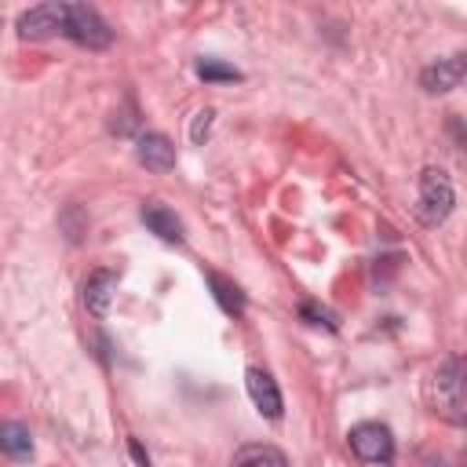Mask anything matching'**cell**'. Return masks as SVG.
Returning <instances> with one entry per match:
<instances>
[{
  "instance_id": "obj_1",
  "label": "cell",
  "mask_w": 467,
  "mask_h": 467,
  "mask_svg": "<svg viewBox=\"0 0 467 467\" xmlns=\"http://www.w3.org/2000/svg\"><path fill=\"white\" fill-rule=\"evenodd\" d=\"M427 405L445 423H467V368L460 358H445L427 379Z\"/></svg>"
},
{
  "instance_id": "obj_2",
  "label": "cell",
  "mask_w": 467,
  "mask_h": 467,
  "mask_svg": "<svg viewBox=\"0 0 467 467\" xmlns=\"http://www.w3.org/2000/svg\"><path fill=\"white\" fill-rule=\"evenodd\" d=\"M452 204H456V193H452L449 175L438 168H423L420 171V193H416V219L423 226H438L449 219Z\"/></svg>"
},
{
  "instance_id": "obj_3",
  "label": "cell",
  "mask_w": 467,
  "mask_h": 467,
  "mask_svg": "<svg viewBox=\"0 0 467 467\" xmlns=\"http://www.w3.org/2000/svg\"><path fill=\"white\" fill-rule=\"evenodd\" d=\"M62 36H69L80 47L102 51L113 44V29L106 26V18L88 7V4H66V22H62Z\"/></svg>"
},
{
  "instance_id": "obj_4",
  "label": "cell",
  "mask_w": 467,
  "mask_h": 467,
  "mask_svg": "<svg viewBox=\"0 0 467 467\" xmlns=\"http://www.w3.org/2000/svg\"><path fill=\"white\" fill-rule=\"evenodd\" d=\"M347 441H350L354 456L365 460V463H379L383 467V463L394 460V438H390V431L383 423H358V427H350Z\"/></svg>"
},
{
  "instance_id": "obj_5",
  "label": "cell",
  "mask_w": 467,
  "mask_h": 467,
  "mask_svg": "<svg viewBox=\"0 0 467 467\" xmlns=\"http://www.w3.org/2000/svg\"><path fill=\"white\" fill-rule=\"evenodd\" d=\"M66 22V4H40L18 15V36L22 40H47L55 33H62Z\"/></svg>"
},
{
  "instance_id": "obj_6",
  "label": "cell",
  "mask_w": 467,
  "mask_h": 467,
  "mask_svg": "<svg viewBox=\"0 0 467 467\" xmlns=\"http://www.w3.org/2000/svg\"><path fill=\"white\" fill-rule=\"evenodd\" d=\"M244 387H248V398H252V405L259 409V416L281 420V390H277V383H274L270 372L248 368V372H244Z\"/></svg>"
},
{
  "instance_id": "obj_7",
  "label": "cell",
  "mask_w": 467,
  "mask_h": 467,
  "mask_svg": "<svg viewBox=\"0 0 467 467\" xmlns=\"http://www.w3.org/2000/svg\"><path fill=\"white\" fill-rule=\"evenodd\" d=\"M135 157H139V164H146L150 171H171V168H175V146H171V139L161 135V131L139 135Z\"/></svg>"
},
{
  "instance_id": "obj_8",
  "label": "cell",
  "mask_w": 467,
  "mask_h": 467,
  "mask_svg": "<svg viewBox=\"0 0 467 467\" xmlns=\"http://www.w3.org/2000/svg\"><path fill=\"white\" fill-rule=\"evenodd\" d=\"M139 215H142V223L150 226V234H157L161 241H168V244H179V241H182V223H179V215H175L171 208H164L161 201H146V204L139 208Z\"/></svg>"
},
{
  "instance_id": "obj_9",
  "label": "cell",
  "mask_w": 467,
  "mask_h": 467,
  "mask_svg": "<svg viewBox=\"0 0 467 467\" xmlns=\"http://www.w3.org/2000/svg\"><path fill=\"white\" fill-rule=\"evenodd\" d=\"M113 296H117V274H113V270H95V274L84 281V306H88V314L106 317Z\"/></svg>"
},
{
  "instance_id": "obj_10",
  "label": "cell",
  "mask_w": 467,
  "mask_h": 467,
  "mask_svg": "<svg viewBox=\"0 0 467 467\" xmlns=\"http://www.w3.org/2000/svg\"><path fill=\"white\" fill-rule=\"evenodd\" d=\"M460 80H463L460 58H441V62H431V66L420 73V88H423V91H431V95H445V91H452Z\"/></svg>"
},
{
  "instance_id": "obj_11",
  "label": "cell",
  "mask_w": 467,
  "mask_h": 467,
  "mask_svg": "<svg viewBox=\"0 0 467 467\" xmlns=\"http://www.w3.org/2000/svg\"><path fill=\"white\" fill-rule=\"evenodd\" d=\"M230 467H288V460H285V452H281L277 445H270V441H248V445H241V449L234 452Z\"/></svg>"
},
{
  "instance_id": "obj_12",
  "label": "cell",
  "mask_w": 467,
  "mask_h": 467,
  "mask_svg": "<svg viewBox=\"0 0 467 467\" xmlns=\"http://www.w3.org/2000/svg\"><path fill=\"white\" fill-rule=\"evenodd\" d=\"M208 285H212V296H215V303L230 314V317H241L244 314V292L226 277V274H219V270H208Z\"/></svg>"
},
{
  "instance_id": "obj_13",
  "label": "cell",
  "mask_w": 467,
  "mask_h": 467,
  "mask_svg": "<svg viewBox=\"0 0 467 467\" xmlns=\"http://www.w3.org/2000/svg\"><path fill=\"white\" fill-rule=\"evenodd\" d=\"M0 445L11 460H29L33 456V438H29V427H22V423H4L0 427Z\"/></svg>"
},
{
  "instance_id": "obj_14",
  "label": "cell",
  "mask_w": 467,
  "mask_h": 467,
  "mask_svg": "<svg viewBox=\"0 0 467 467\" xmlns=\"http://www.w3.org/2000/svg\"><path fill=\"white\" fill-rule=\"evenodd\" d=\"M197 77L201 80H241V69H234V66H226V62H219V58H197Z\"/></svg>"
},
{
  "instance_id": "obj_15",
  "label": "cell",
  "mask_w": 467,
  "mask_h": 467,
  "mask_svg": "<svg viewBox=\"0 0 467 467\" xmlns=\"http://www.w3.org/2000/svg\"><path fill=\"white\" fill-rule=\"evenodd\" d=\"M58 226H62V234H66L69 241H80V237L88 234V215H84L77 204H66V212L58 215Z\"/></svg>"
},
{
  "instance_id": "obj_16",
  "label": "cell",
  "mask_w": 467,
  "mask_h": 467,
  "mask_svg": "<svg viewBox=\"0 0 467 467\" xmlns=\"http://www.w3.org/2000/svg\"><path fill=\"white\" fill-rule=\"evenodd\" d=\"M299 317H303L306 325H325V328H336L332 310H328V306H321V303H303V306H299Z\"/></svg>"
},
{
  "instance_id": "obj_17",
  "label": "cell",
  "mask_w": 467,
  "mask_h": 467,
  "mask_svg": "<svg viewBox=\"0 0 467 467\" xmlns=\"http://www.w3.org/2000/svg\"><path fill=\"white\" fill-rule=\"evenodd\" d=\"M135 124H139V120H135V109H131V102H128L120 113H113V120H109V128H113L117 135H131V131H135Z\"/></svg>"
},
{
  "instance_id": "obj_18",
  "label": "cell",
  "mask_w": 467,
  "mask_h": 467,
  "mask_svg": "<svg viewBox=\"0 0 467 467\" xmlns=\"http://www.w3.org/2000/svg\"><path fill=\"white\" fill-rule=\"evenodd\" d=\"M212 117H215L212 109H201V113L193 117V124H190V139H193L197 146H201V142L208 139V128H212Z\"/></svg>"
},
{
  "instance_id": "obj_19",
  "label": "cell",
  "mask_w": 467,
  "mask_h": 467,
  "mask_svg": "<svg viewBox=\"0 0 467 467\" xmlns=\"http://www.w3.org/2000/svg\"><path fill=\"white\" fill-rule=\"evenodd\" d=\"M128 449H131V456H135L139 467H150V452L139 445V438H128Z\"/></svg>"
},
{
  "instance_id": "obj_20",
  "label": "cell",
  "mask_w": 467,
  "mask_h": 467,
  "mask_svg": "<svg viewBox=\"0 0 467 467\" xmlns=\"http://www.w3.org/2000/svg\"><path fill=\"white\" fill-rule=\"evenodd\" d=\"M460 69H463V77H467V55H460Z\"/></svg>"
},
{
  "instance_id": "obj_21",
  "label": "cell",
  "mask_w": 467,
  "mask_h": 467,
  "mask_svg": "<svg viewBox=\"0 0 467 467\" xmlns=\"http://www.w3.org/2000/svg\"><path fill=\"white\" fill-rule=\"evenodd\" d=\"M460 467H467V456H463V463H460Z\"/></svg>"
}]
</instances>
